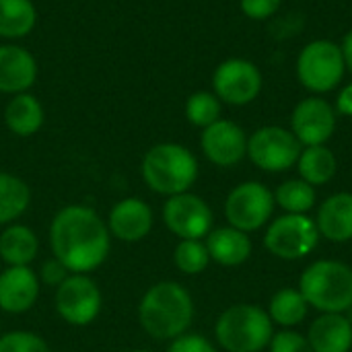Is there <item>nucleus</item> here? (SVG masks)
I'll return each mask as SVG.
<instances>
[{
    "label": "nucleus",
    "instance_id": "nucleus-1",
    "mask_svg": "<svg viewBox=\"0 0 352 352\" xmlns=\"http://www.w3.org/2000/svg\"><path fill=\"white\" fill-rule=\"evenodd\" d=\"M50 245L54 258L68 272L89 274L107 260L111 233L107 223L91 206L68 204L56 212L50 225Z\"/></svg>",
    "mask_w": 352,
    "mask_h": 352
},
{
    "label": "nucleus",
    "instance_id": "nucleus-2",
    "mask_svg": "<svg viewBox=\"0 0 352 352\" xmlns=\"http://www.w3.org/2000/svg\"><path fill=\"white\" fill-rule=\"evenodd\" d=\"M194 320V301L175 280L153 285L138 303V322L155 340H175L188 332Z\"/></svg>",
    "mask_w": 352,
    "mask_h": 352
},
{
    "label": "nucleus",
    "instance_id": "nucleus-3",
    "mask_svg": "<svg viewBox=\"0 0 352 352\" xmlns=\"http://www.w3.org/2000/svg\"><path fill=\"white\" fill-rule=\"evenodd\" d=\"M140 173L155 194L169 198L190 192L198 179V161L190 148L177 142H159L144 153Z\"/></svg>",
    "mask_w": 352,
    "mask_h": 352
},
{
    "label": "nucleus",
    "instance_id": "nucleus-4",
    "mask_svg": "<svg viewBox=\"0 0 352 352\" xmlns=\"http://www.w3.org/2000/svg\"><path fill=\"white\" fill-rule=\"evenodd\" d=\"M299 291L322 314H346L352 307V268L336 260L314 262L301 274Z\"/></svg>",
    "mask_w": 352,
    "mask_h": 352
},
{
    "label": "nucleus",
    "instance_id": "nucleus-5",
    "mask_svg": "<svg viewBox=\"0 0 352 352\" xmlns=\"http://www.w3.org/2000/svg\"><path fill=\"white\" fill-rule=\"evenodd\" d=\"M214 336L223 351L260 352L270 344L274 336L272 320L262 307L239 303L219 316Z\"/></svg>",
    "mask_w": 352,
    "mask_h": 352
},
{
    "label": "nucleus",
    "instance_id": "nucleus-6",
    "mask_svg": "<svg viewBox=\"0 0 352 352\" xmlns=\"http://www.w3.org/2000/svg\"><path fill=\"white\" fill-rule=\"evenodd\" d=\"M344 72L342 50L330 39H314L297 56V78L316 95L334 91L342 82Z\"/></svg>",
    "mask_w": 352,
    "mask_h": 352
},
{
    "label": "nucleus",
    "instance_id": "nucleus-7",
    "mask_svg": "<svg viewBox=\"0 0 352 352\" xmlns=\"http://www.w3.org/2000/svg\"><path fill=\"white\" fill-rule=\"evenodd\" d=\"M303 144L289 128L283 126H262L248 136L250 161L268 173H280L297 165Z\"/></svg>",
    "mask_w": 352,
    "mask_h": 352
},
{
    "label": "nucleus",
    "instance_id": "nucleus-8",
    "mask_svg": "<svg viewBox=\"0 0 352 352\" xmlns=\"http://www.w3.org/2000/svg\"><path fill=\"white\" fill-rule=\"evenodd\" d=\"M320 237L316 221L307 214H285L268 227L264 248L280 260H301L318 248Z\"/></svg>",
    "mask_w": 352,
    "mask_h": 352
},
{
    "label": "nucleus",
    "instance_id": "nucleus-9",
    "mask_svg": "<svg viewBox=\"0 0 352 352\" xmlns=\"http://www.w3.org/2000/svg\"><path fill=\"white\" fill-rule=\"evenodd\" d=\"M274 204V194L264 184L243 182L229 192L225 200V217L231 227L252 233L270 221Z\"/></svg>",
    "mask_w": 352,
    "mask_h": 352
},
{
    "label": "nucleus",
    "instance_id": "nucleus-10",
    "mask_svg": "<svg viewBox=\"0 0 352 352\" xmlns=\"http://www.w3.org/2000/svg\"><path fill=\"white\" fill-rule=\"evenodd\" d=\"M56 311L70 326H89L101 311V291L89 274L70 272L56 287Z\"/></svg>",
    "mask_w": 352,
    "mask_h": 352
},
{
    "label": "nucleus",
    "instance_id": "nucleus-11",
    "mask_svg": "<svg viewBox=\"0 0 352 352\" xmlns=\"http://www.w3.org/2000/svg\"><path fill=\"white\" fill-rule=\"evenodd\" d=\"M264 85L260 68L245 58L223 60L212 72V93L221 103L248 105L256 101Z\"/></svg>",
    "mask_w": 352,
    "mask_h": 352
},
{
    "label": "nucleus",
    "instance_id": "nucleus-12",
    "mask_svg": "<svg viewBox=\"0 0 352 352\" xmlns=\"http://www.w3.org/2000/svg\"><path fill=\"white\" fill-rule=\"evenodd\" d=\"M212 210L200 196L184 192L163 204V223L179 239H202L212 231Z\"/></svg>",
    "mask_w": 352,
    "mask_h": 352
},
{
    "label": "nucleus",
    "instance_id": "nucleus-13",
    "mask_svg": "<svg viewBox=\"0 0 352 352\" xmlns=\"http://www.w3.org/2000/svg\"><path fill=\"white\" fill-rule=\"evenodd\" d=\"M336 130V109L322 97L299 101L291 116V132L303 146L326 144Z\"/></svg>",
    "mask_w": 352,
    "mask_h": 352
},
{
    "label": "nucleus",
    "instance_id": "nucleus-14",
    "mask_svg": "<svg viewBox=\"0 0 352 352\" xmlns=\"http://www.w3.org/2000/svg\"><path fill=\"white\" fill-rule=\"evenodd\" d=\"M200 146L204 157L217 167H233L248 157V136L231 120H217L202 130Z\"/></svg>",
    "mask_w": 352,
    "mask_h": 352
},
{
    "label": "nucleus",
    "instance_id": "nucleus-15",
    "mask_svg": "<svg viewBox=\"0 0 352 352\" xmlns=\"http://www.w3.org/2000/svg\"><path fill=\"white\" fill-rule=\"evenodd\" d=\"M107 229L111 237L124 243H138L148 237L153 229V210L142 198H124L116 202L107 217Z\"/></svg>",
    "mask_w": 352,
    "mask_h": 352
},
{
    "label": "nucleus",
    "instance_id": "nucleus-16",
    "mask_svg": "<svg viewBox=\"0 0 352 352\" xmlns=\"http://www.w3.org/2000/svg\"><path fill=\"white\" fill-rule=\"evenodd\" d=\"M39 283L31 266H6L0 272V309L6 314L29 311L37 303Z\"/></svg>",
    "mask_w": 352,
    "mask_h": 352
},
{
    "label": "nucleus",
    "instance_id": "nucleus-17",
    "mask_svg": "<svg viewBox=\"0 0 352 352\" xmlns=\"http://www.w3.org/2000/svg\"><path fill=\"white\" fill-rule=\"evenodd\" d=\"M37 80L35 56L14 43L0 45V93L19 95L29 93Z\"/></svg>",
    "mask_w": 352,
    "mask_h": 352
},
{
    "label": "nucleus",
    "instance_id": "nucleus-18",
    "mask_svg": "<svg viewBox=\"0 0 352 352\" xmlns=\"http://www.w3.org/2000/svg\"><path fill=\"white\" fill-rule=\"evenodd\" d=\"M318 231L332 243H346L352 239V194L338 192L326 198L316 219Z\"/></svg>",
    "mask_w": 352,
    "mask_h": 352
},
{
    "label": "nucleus",
    "instance_id": "nucleus-19",
    "mask_svg": "<svg viewBox=\"0 0 352 352\" xmlns=\"http://www.w3.org/2000/svg\"><path fill=\"white\" fill-rule=\"evenodd\" d=\"M307 340L314 352H351L352 322L346 314H322L309 326Z\"/></svg>",
    "mask_w": 352,
    "mask_h": 352
},
{
    "label": "nucleus",
    "instance_id": "nucleus-20",
    "mask_svg": "<svg viewBox=\"0 0 352 352\" xmlns=\"http://www.w3.org/2000/svg\"><path fill=\"white\" fill-rule=\"evenodd\" d=\"M206 250L210 260L221 266H239L252 256V239L235 227H219L206 235Z\"/></svg>",
    "mask_w": 352,
    "mask_h": 352
},
{
    "label": "nucleus",
    "instance_id": "nucleus-21",
    "mask_svg": "<svg viewBox=\"0 0 352 352\" xmlns=\"http://www.w3.org/2000/svg\"><path fill=\"white\" fill-rule=\"evenodd\" d=\"M45 120V111L41 101L31 93L12 95L4 107V124L6 128L21 138L33 136L41 130Z\"/></svg>",
    "mask_w": 352,
    "mask_h": 352
},
{
    "label": "nucleus",
    "instance_id": "nucleus-22",
    "mask_svg": "<svg viewBox=\"0 0 352 352\" xmlns=\"http://www.w3.org/2000/svg\"><path fill=\"white\" fill-rule=\"evenodd\" d=\"M39 239L33 229L21 223L6 225L0 233V260L6 266H31L37 258Z\"/></svg>",
    "mask_w": 352,
    "mask_h": 352
},
{
    "label": "nucleus",
    "instance_id": "nucleus-23",
    "mask_svg": "<svg viewBox=\"0 0 352 352\" xmlns=\"http://www.w3.org/2000/svg\"><path fill=\"white\" fill-rule=\"evenodd\" d=\"M297 169H299V177L316 188L334 179L338 171V161L336 155L326 144L303 146L297 159Z\"/></svg>",
    "mask_w": 352,
    "mask_h": 352
},
{
    "label": "nucleus",
    "instance_id": "nucleus-24",
    "mask_svg": "<svg viewBox=\"0 0 352 352\" xmlns=\"http://www.w3.org/2000/svg\"><path fill=\"white\" fill-rule=\"evenodd\" d=\"M37 25V8L33 0H0V37H27Z\"/></svg>",
    "mask_w": 352,
    "mask_h": 352
},
{
    "label": "nucleus",
    "instance_id": "nucleus-25",
    "mask_svg": "<svg viewBox=\"0 0 352 352\" xmlns=\"http://www.w3.org/2000/svg\"><path fill=\"white\" fill-rule=\"evenodd\" d=\"M29 186L21 177L8 171H0V227L12 225L19 217H23L29 208Z\"/></svg>",
    "mask_w": 352,
    "mask_h": 352
},
{
    "label": "nucleus",
    "instance_id": "nucleus-26",
    "mask_svg": "<svg viewBox=\"0 0 352 352\" xmlns=\"http://www.w3.org/2000/svg\"><path fill=\"white\" fill-rule=\"evenodd\" d=\"M309 311V305L299 289H280L274 293L268 305V316L272 324H278L283 328H295L299 326Z\"/></svg>",
    "mask_w": 352,
    "mask_h": 352
},
{
    "label": "nucleus",
    "instance_id": "nucleus-27",
    "mask_svg": "<svg viewBox=\"0 0 352 352\" xmlns=\"http://www.w3.org/2000/svg\"><path fill=\"white\" fill-rule=\"evenodd\" d=\"M316 188L303 182L301 177L283 182L274 192V202L287 214H307L316 206Z\"/></svg>",
    "mask_w": 352,
    "mask_h": 352
},
{
    "label": "nucleus",
    "instance_id": "nucleus-28",
    "mask_svg": "<svg viewBox=\"0 0 352 352\" xmlns=\"http://www.w3.org/2000/svg\"><path fill=\"white\" fill-rule=\"evenodd\" d=\"M223 103L212 91H196L186 101V118L196 128H208L217 120H221Z\"/></svg>",
    "mask_w": 352,
    "mask_h": 352
},
{
    "label": "nucleus",
    "instance_id": "nucleus-29",
    "mask_svg": "<svg viewBox=\"0 0 352 352\" xmlns=\"http://www.w3.org/2000/svg\"><path fill=\"white\" fill-rule=\"evenodd\" d=\"M173 262L177 270L184 274L194 276L204 272L210 264L206 243L202 239H179V243L173 250Z\"/></svg>",
    "mask_w": 352,
    "mask_h": 352
},
{
    "label": "nucleus",
    "instance_id": "nucleus-30",
    "mask_svg": "<svg viewBox=\"0 0 352 352\" xmlns=\"http://www.w3.org/2000/svg\"><path fill=\"white\" fill-rule=\"evenodd\" d=\"M0 352H52L47 342L33 332L14 330L0 336Z\"/></svg>",
    "mask_w": 352,
    "mask_h": 352
},
{
    "label": "nucleus",
    "instance_id": "nucleus-31",
    "mask_svg": "<svg viewBox=\"0 0 352 352\" xmlns=\"http://www.w3.org/2000/svg\"><path fill=\"white\" fill-rule=\"evenodd\" d=\"M268 346L270 352H314L307 336L293 330H283L274 334Z\"/></svg>",
    "mask_w": 352,
    "mask_h": 352
},
{
    "label": "nucleus",
    "instance_id": "nucleus-32",
    "mask_svg": "<svg viewBox=\"0 0 352 352\" xmlns=\"http://www.w3.org/2000/svg\"><path fill=\"white\" fill-rule=\"evenodd\" d=\"M283 0H239L241 12L252 21H266L280 8Z\"/></svg>",
    "mask_w": 352,
    "mask_h": 352
},
{
    "label": "nucleus",
    "instance_id": "nucleus-33",
    "mask_svg": "<svg viewBox=\"0 0 352 352\" xmlns=\"http://www.w3.org/2000/svg\"><path fill=\"white\" fill-rule=\"evenodd\" d=\"M167 352H219L204 336L200 334H184L171 340Z\"/></svg>",
    "mask_w": 352,
    "mask_h": 352
},
{
    "label": "nucleus",
    "instance_id": "nucleus-34",
    "mask_svg": "<svg viewBox=\"0 0 352 352\" xmlns=\"http://www.w3.org/2000/svg\"><path fill=\"white\" fill-rule=\"evenodd\" d=\"M68 274H70V272H68V268H66L60 260L52 258V260H47V262L41 266V278H39V280H43L45 285L58 287V285H60Z\"/></svg>",
    "mask_w": 352,
    "mask_h": 352
},
{
    "label": "nucleus",
    "instance_id": "nucleus-35",
    "mask_svg": "<svg viewBox=\"0 0 352 352\" xmlns=\"http://www.w3.org/2000/svg\"><path fill=\"white\" fill-rule=\"evenodd\" d=\"M336 109H338V113L352 118V82L346 85V87H342V91L338 93Z\"/></svg>",
    "mask_w": 352,
    "mask_h": 352
},
{
    "label": "nucleus",
    "instance_id": "nucleus-36",
    "mask_svg": "<svg viewBox=\"0 0 352 352\" xmlns=\"http://www.w3.org/2000/svg\"><path fill=\"white\" fill-rule=\"evenodd\" d=\"M340 50H342L344 66H346V70L352 74V29L344 35V39H342V43H340Z\"/></svg>",
    "mask_w": 352,
    "mask_h": 352
},
{
    "label": "nucleus",
    "instance_id": "nucleus-37",
    "mask_svg": "<svg viewBox=\"0 0 352 352\" xmlns=\"http://www.w3.org/2000/svg\"><path fill=\"white\" fill-rule=\"evenodd\" d=\"M128 352H151V351H144V349H136V351H128Z\"/></svg>",
    "mask_w": 352,
    "mask_h": 352
},
{
    "label": "nucleus",
    "instance_id": "nucleus-38",
    "mask_svg": "<svg viewBox=\"0 0 352 352\" xmlns=\"http://www.w3.org/2000/svg\"><path fill=\"white\" fill-rule=\"evenodd\" d=\"M0 336H2V326H0Z\"/></svg>",
    "mask_w": 352,
    "mask_h": 352
}]
</instances>
